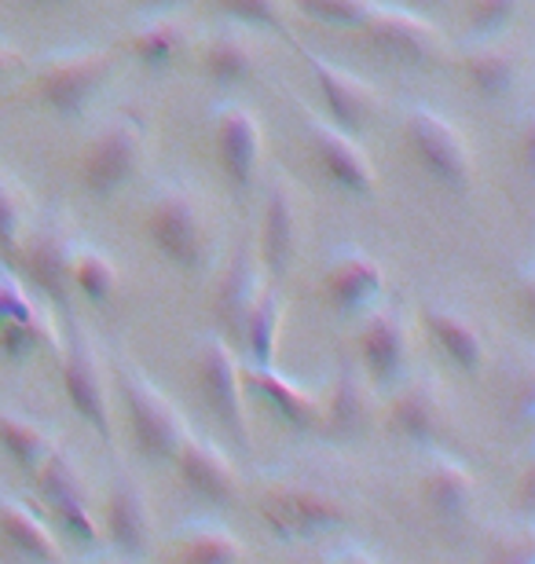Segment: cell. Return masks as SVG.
Masks as SVG:
<instances>
[{"label":"cell","instance_id":"11","mask_svg":"<svg viewBox=\"0 0 535 564\" xmlns=\"http://www.w3.org/2000/svg\"><path fill=\"white\" fill-rule=\"evenodd\" d=\"M304 59H309V66H312L315 88H320L327 115L338 129H345L349 137H360L363 129L374 126V118L382 115L378 88H374L371 82H363L360 74H352V70H345V66L330 63L309 48H304Z\"/></svg>","mask_w":535,"mask_h":564},{"label":"cell","instance_id":"34","mask_svg":"<svg viewBox=\"0 0 535 564\" xmlns=\"http://www.w3.org/2000/svg\"><path fill=\"white\" fill-rule=\"evenodd\" d=\"M33 477H38V491H41V499H44L49 510H52V506L66 502V499H82V495H88L85 480H82V469H77L71 451L52 447L49 458L33 469Z\"/></svg>","mask_w":535,"mask_h":564},{"label":"cell","instance_id":"31","mask_svg":"<svg viewBox=\"0 0 535 564\" xmlns=\"http://www.w3.org/2000/svg\"><path fill=\"white\" fill-rule=\"evenodd\" d=\"M0 447H4V455L15 458L19 469L33 473L44 458H49V451L55 444H52L49 429L30 422L26 414L11 411V408H0Z\"/></svg>","mask_w":535,"mask_h":564},{"label":"cell","instance_id":"27","mask_svg":"<svg viewBox=\"0 0 535 564\" xmlns=\"http://www.w3.org/2000/svg\"><path fill=\"white\" fill-rule=\"evenodd\" d=\"M422 495H426L429 510L437 517H443V521H462V517L470 513L473 499H477V480L459 458L437 455L426 469Z\"/></svg>","mask_w":535,"mask_h":564},{"label":"cell","instance_id":"12","mask_svg":"<svg viewBox=\"0 0 535 564\" xmlns=\"http://www.w3.org/2000/svg\"><path fill=\"white\" fill-rule=\"evenodd\" d=\"M367 41L382 55H389L396 63L407 66H432L443 59V37L440 30L426 22L422 15L396 4H378L374 8L371 22L363 26Z\"/></svg>","mask_w":535,"mask_h":564},{"label":"cell","instance_id":"16","mask_svg":"<svg viewBox=\"0 0 535 564\" xmlns=\"http://www.w3.org/2000/svg\"><path fill=\"white\" fill-rule=\"evenodd\" d=\"M104 535L110 539L114 550H121L125 557H143L147 550H151V539H154L151 499H147L143 484L136 480L132 473H118L110 484Z\"/></svg>","mask_w":535,"mask_h":564},{"label":"cell","instance_id":"32","mask_svg":"<svg viewBox=\"0 0 535 564\" xmlns=\"http://www.w3.org/2000/svg\"><path fill=\"white\" fill-rule=\"evenodd\" d=\"M71 282H74V290L85 293V297L93 301V304H110L114 293H118V268H114V261L104 250L74 242Z\"/></svg>","mask_w":535,"mask_h":564},{"label":"cell","instance_id":"17","mask_svg":"<svg viewBox=\"0 0 535 564\" xmlns=\"http://www.w3.org/2000/svg\"><path fill=\"white\" fill-rule=\"evenodd\" d=\"M407 356H411V330L396 308H382L371 315L367 330L360 337L363 375L374 389H396L407 375Z\"/></svg>","mask_w":535,"mask_h":564},{"label":"cell","instance_id":"7","mask_svg":"<svg viewBox=\"0 0 535 564\" xmlns=\"http://www.w3.org/2000/svg\"><path fill=\"white\" fill-rule=\"evenodd\" d=\"M199 389L206 397L210 411L221 419L227 436L238 447H249V422L243 403V364L235 356V345L224 334L210 330L199 341Z\"/></svg>","mask_w":535,"mask_h":564},{"label":"cell","instance_id":"37","mask_svg":"<svg viewBox=\"0 0 535 564\" xmlns=\"http://www.w3.org/2000/svg\"><path fill=\"white\" fill-rule=\"evenodd\" d=\"M213 4L221 8L227 19L243 22V26L271 30V33H279V37H290L287 8H282V0H213Z\"/></svg>","mask_w":535,"mask_h":564},{"label":"cell","instance_id":"6","mask_svg":"<svg viewBox=\"0 0 535 564\" xmlns=\"http://www.w3.org/2000/svg\"><path fill=\"white\" fill-rule=\"evenodd\" d=\"M143 151H147V121L140 115H118L114 121H107L85 151L82 162L85 187L99 198L118 195L125 184H132L136 169L143 162Z\"/></svg>","mask_w":535,"mask_h":564},{"label":"cell","instance_id":"14","mask_svg":"<svg viewBox=\"0 0 535 564\" xmlns=\"http://www.w3.org/2000/svg\"><path fill=\"white\" fill-rule=\"evenodd\" d=\"M216 154L235 195H249L260 173L265 154V129L257 115L243 104H227L216 110Z\"/></svg>","mask_w":535,"mask_h":564},{"label":"cell","instance_id":"10","mask_svg":"<svg viewBox=\"0 0 535 564\" xmlns=\"http://www.w3.org/2000/svg\"><path fill=\"white\" fill-rule=\"evenodd\" d=\"M304 129H309V143H312L315 162H320L323 176L338 191L356 195V198H371L374 191H378L374 162L345 129L330 126L327 118H315V115H309V110H304Z\"/></svg>","mask_w":535,"mask_h":564},{"label":"cell","instance_id":"28","mask_svg":"<svg viewBox=\"0 0 535 564\" xmlns=\"http://www.w3.org/2000/svg\"><path fill=\"white\" fill-rule=\"evenodd\" d=\"M173 557L199 561V564H235V561L249 557V550L232 528L206 517V521H191L180 528L176 543H173Z\"/></svg>","mask_w":535,"mask_h":564},{"label":"cell","instance_id":"44","mask_svg":"<svg viewBox=\"0 0 535 564\" xmlns=\"http://www.w3.org/2000/svg\"><path fill=\"white\" fill-rule=\"evenodd\" d=\"M517 158H521V165H525V173H532V169H535V121H532V118L521 121Z\"/></svg>","mask_w":535,"mask_h":564},{"label":"cell","instance_id":"15","mask_svg":"<svg viewBox=\"0 0 535 564\" xmlns=\"http://www.w3.org/2000/svg\"><path fill=\"white\" fill-rule=\"evenodd\" d=\"M260 290H265V264H260L257 242L243 239L232 250V261H227L221 286H216V323L232 345H243L246 315L254 312Z\"/></svg>","mask_w":535,"mask_h":564},{"label":"cell","instance_id":"21","mask_svg":"<svg viewBox=\"0 0 535 564\" xmlns=\"http://www.w3.org/2000/svg\"><path fill=\"white\" fill-rule=\"evenodd\" d=\"M385 293V272L374 257L349 250L334 257L327 272V297L341 315H360L378 304Z\"/></svg>","mask_w":535,"mask_h":564},{"label":"cell","instance_id":"46","mask_svg":"<svg viewBox=\"0 0 535 564\" xmlns=\"http://www.w3.org/2000/svg\"><path fill=\"white\" fill-rule=\"evenodd\" d=\"M19 63H22V52L11 41L0 37V74H8L11 66H19Z\"/></svg>","mask_w":535,"mask_h":564},{"label":"cell","instance_id":"25","mask_svg":"<svg viewBox=\"0 0 535 564\" xmlns=\"http://www.w3.org/2000/svg\"><path fill=\"white\" fill-rule=\"evenodd\" d=\"M260 63V44L249 30H243V22L224 26L210 33L206 48H202V66L216 85H243L254 77Z\"/></svg>","mask_w":535,"mask_h":564},{"label":"cell","instance_id":"47","mask_svg":"<svg viewBox=\"0 0 535 564\" xmlns=\"http://www.w3.org/2000/svg\"><path fill=\"white\" fill-rule=\"evenodd\" d=\"M154 11H165V8H173V4H180V0H147Z\"/></svg>","mask_w":535,"mask_h":564},{"label":"cell","instance_id":"26","mask_svg":"<svg viewBox=\"0 0 535 564\" xmlns=\"http://www.w3.org/2000/svg\"><path fill=\"white\" fill-rule=\"evenodd\" d=\"M462 74L473 85V93L484 99H503L514 93L521 77V55L506 44H492V37H477L473 48L462 52Z\"/></svg>","mask_w":535,"mask_h":564},{"label":"cell","instance_id":"19","mask_svg":"<svg viewBox=\"0 0 535 564\" xmlns=\"http://www.w3.org/2000/svg\"><path fill=\"white\" fill-rule=\"evenodd\" d=\"M243 386H249L260 400L268 403L271 411L279 414L282 422L298 433H309V429H320L323 422V397L309 386H298L287 375H279L276 367H257V364H243Z\"/></svg>","mask_w":535,"mask_h":564},{"label":"cell","instance_id":"8","mask_svg":"<svg viewBox=\"0 0 535 564\" xmlns=\"http://www.w3.org/2000/svg\"><path fill=\"white\" fill-rule=\"evenodd\" d=\"M71 257H74V239L66 231V224L60 217H44L38 228L26 231L15 261L60 312H71V293H74Z\"/></svg>","mask_w":535,"mask_h":564},{"label":"cell","instance_id":"33","mask_svg":"<svg viewBox=\"0 0 535 564\" xmlns=\"http://www.w3.org/2000/svg\"><path fill=\"white\" fill-rule=\"evenodd\" d=\"M41 348H60V334H55L49 312L30 315V319H0V352L11 364H26Z\"/></svg>","mask_w":535,"mask_h":564},{"label":"cell","instance_id":"43","mask_svg":"<svg viewBox=\"0 0 535 564\" xmlns=\"http://www.w3.org/2000/svg\"><path fill=\"white\" fill-rule=\"evenodd\" d=\"M517 506L532 513L535 506V462H525V469L517 473Z\"/></svg>","mask_w":535,"mask_h":564},{"label":"cell","instance_id":"13","mask_svg":"<svg viewBox=\"0 0 535 564\" xmlns=\"http://www.w3.org/2000/svg\"><path fill=\"white\" fill-rule=\"evenodd\" d=\"M301 195L293 187L290 176L271 180V191L265 198V217H260V235H257V253L265 272L271 279H287V272L298 261L301 250Z\"/></svg>","mask_w":535,"mask_h":564},{"label":"cell","instance_id":"2","mask_svg":"<svg viewBox=\"0 0 535 564\" xmlns=\"http://www.w3.org/2000/svg\"><path fill=\"white\" fill-rule=\"evenodd\" d=\"M118 386L121 397L129 403V425L132 440L140 447V455L147 462H173L180 444L191 436L188 419L180 414V408L154 386L151 375H143L129 356H121L118 364Z\"/></svg>","mask_w":535,"mask_h":564},{"label":"cell","instance_id":"9","mask_svg":"<svg viewBox=\"0 0 535 564\" xmlns=\"http://www.w3.org/2000/svg\"><path fill=\"white\" fill-rule=\"evenodd\" d=\"M71 319V341L63 348V389L71 408L96 429L99 436L110 440V392L104 367H99L96 348L88 345L82 323L74 319V312H66Z\"/></svg>","mask_w":535,"mask_h":564},{"label":"cell","instance_id":"35","mask_svg":"<svg viewBox=\"0 0 535 564\" xmlns=\"http://www.w3.org/2000/svg\"><path fill=\"white\" fill-rule=\"evenodd\" d=\"M26 239V195L19 180L0 165V253L11 264L19 261V246Z\"/></svg>","mask_w":535,"mask_h":564},{"label":"cell","instance_id":"20","mask_svg":"<svg viewBox=\"0 0 535 564\" xmlns=\"http://www.w3.org/2000/svg\"><path fill=\"white\" fill-rule=\"evenodd\" d=\"M180 480L188 484V491L195 499L210 502V506H227L238 495V477L232 469V462L216 444L202 436H188L180 451L173 455Z\"/></svg>","mask_w":535,"mask_h":564},{"label":"cell","instance_id":"45","mask_svg":"<svg viewBox=\"0 0 535 564\" xmlns=\"http://www.w3.org/2000/svg\"><path fill=\"white\" fill-rule=\"evenodd\" d=\"M517 304L525 308V315L532 319V315H535V279H532V264H521V272H517Z\"/></svg>","mask_w":535,"mask_h":564},{"label":"cell","instance_id":"18","mask_svg":"<svg viewBox=\"0 0 535 564\" xmlns=\"http://www.w3.org/2000/svg\"><path fill=\"white\" fill-rule=\"evenodd\" d=\"M448 414H451V408H448V397H443L440 381L422 375V378H411L400 392H396L389 419H393V429L407 440V444L429 447L440 440L443 425H448Z\"/></svg>","mask_w":535,"mask_h":564},{"label":"cell","instance_id":"24","mask_svg":"<svg viewBox=\"0 0 535 564\" xmlns=\"http://www.w3.org/2000/svg\"><path fill=\"white\" fill-rule=\"evenodd\" d=\"M422 323H426V330H429L432 341H437L440 352L448 356L459 370L477 375V370L484 367V356H488L484 337L462 312L448 308V304H426Z\"/></svg>","mask_w":535,"mask_h":564},{"label":"cell","instance_id":"4","mask_svg":"<svg viewBox=\"0 0 535 564\" xmlns=\"http://www.w3.org/2000/svg\"><path fill=\"white\" fill-rule=\"evenodd\" d=\"M404 137L411 143L418 162L426 165V173L443 184L448 191H470L473 187V151L470 140L462 137V129L451 118H443L432 107H411L404 118Z\"/></svg>","mask_w":535,"mask_h":564},{"label":"cell","instance_id":"1","mask_svg":"<svg viewBox=\"0 0 535 564\" xmlns=\"http://www.w3.org/2000/svg\"><path fill=\"white\" fill-rule=\"evenodd\" d=\"M154 250L180 272H202L213 253V228L206 206L188 184H162L147 217Z\"/></svg>","mask_w":535,"mask_h":564},{"label":"cell","instance_id":"5","mask_svg":"<svg viewBox=\"0 0 535 564\" xmlns=\"http://www.w3.org/2000/svg\"><path fill=\"white\" fill-rule=\"evenodd\" d=\"M110 74L114 55L107 48H63L41 63L38 96L60 118H77L110 82Z\"/></svg>","mask_w":535,"mask_h":564},{"label":"cell","instance_id":"48","mask_svg":"<svg viewBox=\"0 0 535 564\" xmlns=\"http://www.w3.org/2000/svg\"><path fill=\"white\" fill-rule=\"evenodd\" d=\"M22 4H60V0H22Z\"/></svg>","mask_w":535,"mask_h":564},{"label":"cell","instance_id":"29","mask_svg":"<svg viewBox=\"0 0 535 564\" xmlns=\"http://www.w3.org/2000/svg\"><path fill=\"white\" fill-rule=\"evenodd\" d=\"M188 48V26L176 15L158 11L154 19H147L143 26L129 33V55L147 70H165L176 63V55Z\"/></svg>","mask_w":535,"mask_h":564},{"label":"cell","instance_id":"36","mask_svg":"<svg viewBox=\"0 0 535 564\" xmlns=\"http://www.w3.org/2000/svg\"><path fill=\"white\" fill-rule=\"evenodd\" d=\"M301 8V15H309L312 22H323V26H349V30H363L378 8V0H293Z\"/></svg>","mask_w":535,"mask_h":564},{"label":"cell","instance_id":"23","mask_svg":"<svg viewBox=\"0 0 535 564\" xmlns=\"http://www.w3.org/2000/svg\"><path fill=\"white\" fill-rule=\"evenodd\" d=\"M0 535H4V543L15 550V554L30 561L63 557V546L49 528V521L38 517V510H33L26 499H19V495H11V491H0Z\"/></svg>","mask_w":535,"mask_h":564},{"label":"cell","instance_id":"30","mask_svg":"<svg viewBox=\"0 0 535 564\" xmlns=\"http://www.w3.org/2000/svg\"><path fill=\"white\" fill-rule=\"evenodd\" d=\"M282 315H287L282 293L265 282V290H260V297H257V304H254V312L246 315V330H243L249 364H257V367L276 364L279 334H282Z\"/></svg>","mask_w":535,"mask_h":564},{"label":"cell","instance_id":"22","mask_svg":"<svg viewBox=\"0 0 535 564\" xmlns=\"http://www.w3.org/2000/svg\"><path fill=\"white\" fill-rule=\"evenodd\" d=\"M374 422V386L367 375H360L352 364H341L330 403H323V422L327 433L334 440H356Z\"/></svg>","mask_w":535,"mask_h":564},{"label":"cell","instance_id":"3","mask_svg":"<svg viewBox=\"0 0 535 564\" xmlns=\"http://www.w3.org/2000/svg\"><path fill=\"white\" fill-rule=\"evenodd\" d=\"M260 517L279 539H320L341 532L352 513L349 506L330 495L320 484L304 480H276L271 488L260 495Z\"/></svg>","mask_w":535,"mask_h":564},{"label":"cell","instance_id":"42","mask_svg":"<svg viewBox=\"0 0 535 564\" xmlns=\"http://www.w3.org/2000/svg\"><path fill=\"white\" fill-rule=\"evenodd\" d=\"M492 561H503V564H532L535 561V539L528 528L521 532H510V539H503L495 550H492Z\"/></svg>","mask_w":535,"mask_h":564},{"label":"cell","instance_id":"40","mask_svg":"<svg viewBox=\"0 0 535 564\" xmlns=\"http://www.w3.org/2000/svg\"><path fill=\"white\" fill-rule=\"evenodd\" d=\"M506 389H510V400H506V414L510 422L517 425H532V411H535V375L528 364H521L514 375H506Z\"/></svg>","mask_w":535,"mask_h":564},{"label":"cell","instance_id":"39","mask_svg":"<svg viewBox=\"0 0 535 564\" xmlns=\"http://www.w3.org/2000/svg\"><path fill=\"white\" fill-rule=\"evenodd\" d=\"M52 513H55V521H60V528L71 539H77V543H96L99 535V521H96V513L88 510V495H82V499H66L60 506H52Z\"/></svg>","mask_w":535,"mask_h":564},{"label":"cell","instance_id":"41","mask_svg":"<svg viewBox=\"0 0 535 564\" xmlns=\"http://www.w3.org/2000/svg\"><path fill=\"white\" fill-rule=\"evenodd\" d=\"M44 308L30 297L26 286L0 268V319H30V315H41Z\"/></svg>","mask_w":535,"mask_h":564},{"label":"cell","instance_id":"38","mask_svg":"<svg viewBox=\"0 0 535 564\" xmlns=\"http://www.w3.org/2000/svg\"><path fill=\"white\" fill-rule=\"evenodd\" d=\"M525 0H466V26L473 37H495L521 15Z\"/></svg>","mask_w":535,"mask_h":564}]
</instances>
